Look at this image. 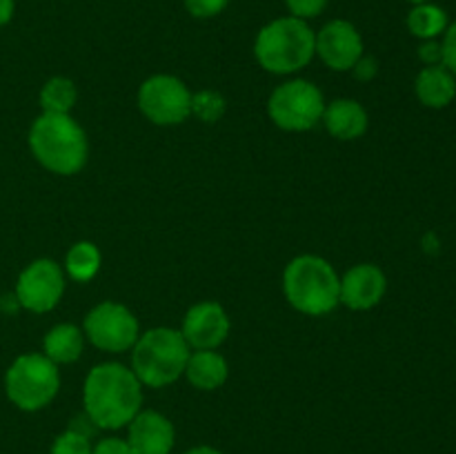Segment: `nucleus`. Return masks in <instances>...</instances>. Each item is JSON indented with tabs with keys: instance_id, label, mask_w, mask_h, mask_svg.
Returning a JSON list of instances; mask_svg holds the SVG:
<instances>
[{
	"instance_id": "6",
	"label": "nucleus",
	"mask_w": 456,
	"mask_h": 454,
	"mask_svg": "<svg viewBox=\"0 0 456 454\" xmlns=\"http://www.w3.org/2000/svg\"><path fill=\"white\" fill-rule=\"evenodd\" d=\"M58 387H61L58 365L45 354L18 356L4 374L7 399L22 412H38L47 408L56 399Z\"/></svg>"
},
{
	"instance_id": "12",
	"label": "nucleus",
	"mask_w": 456,
	"mask_h": 454,
	"mask_svg": "<svg viewBox=\"0 0 456 454\" xmlns=\"http://www.w3.org/2000/svg\"><path fill=\"white\" fill-rule=\"evenodd\" d=\"M181 334L194 350H216L230 334V316L218 303H199L185 314Z\"/></svg>"
},
{
	"instance_id": "30",
	"label": "nucleus",
	"mask_w": 456,
	"mask_h": 454,
	"mask_svg": "<svg viewBox=\"0 0 456 454\" xmlns=\"http://www.w3.org/2000/svg\"><path fill=\"white\" fill-rule=\"evenodd\" d=\"M13 12H16V3L13 0H0V27H4L12 20Z\"/></svg>"
},
{
	"instance_id": "22",
	"label": "nucleus",
	"mask_w": 456,
	"mask_h": 454,
	"mask_svg": "<svg viewBox=\"0 0 456 454\" xmlns=\"http://www.w3.org/2000/svg\"><path fill=\"white\" fill-rule=\"evenodd\" d=\"M191 114H196L205 123H216L225 114V98L212 89H203L191 96Z\"/></svg>"
},
{
	"instance_id": "5",
	"label": "nucleus",
	"mask_w": 456,
	"mask_h": 454,
	"mask_svg": "<svg viewBox=\"0 0 456 454\" xmlns=\"http://www.w3.org/2000/svg\"><path fill=\"white\" fill-rule=\"evenodd\" d=\"M190 345L178 329L156 328L141 334L132 347V372L147 387H165L185 372Z\"/></svg>"
},
{
	"instance_id": "14",
	"label": "nucleus",
	"mask_w": 456,
	"mask_h": 454,
	"mask_svg": "<svg viewBox=\"0 0 456 454\" xmlns=\"http://www.w3.org/2000/svg\"><path fill=\"white\" fill-rule=\"evenodd\" d=\"M176 441L172 421L154 409L138 412L129 421L127 443L136 454H169Z\"/></svg>"
},
{
	"instance_id": "19",
	"label": "nucleus",
	"mask_w": 456,
	"mask_h": 454,
	"mask_svg": "<svg viewBox=\"0 0 456 454\" xmlns=\"http://www.w3.org/2000/svg\"><path fill=\"white\" fill-rule=\"evenodd\" d=\"M410 34L417 36L421 40H436L439 36L445 34L450 25L448 12L435 3H421L414 4L410 9L408 18H405Z\"/></svg>"
},
{
	"instance_id": "8",
	"label": "nucleus",
	"mask_w": 456,
	"mask_h": 454,
	"mask_svg": "<svg viewBox=\"0 0 456 454\" xmlns=\"http://www.w3.org/2000/svg\"><path fill=\"white\" fill-rule=\"evenodd\" d=\"M138 107L154 125H181L191 114V93L176 76L159 74L141 85Z\"/></svg>"
},
{
	"instance_id": "4",
	"label": "nucleus",
	"mask_w": 456,
	"mask_h": 454,
	"mask_svg": "<svg viewBox=\"0 0 456 454\" xmlns=\"http://www.w3.org/2000/svg\"><path fill=\"white\" fill-rule=\"evenodd\" d=\"M283 289L289 305L307 316L330 314L341 303V279L325 258L303 254L288 263Z\"/></svg>"
},
{
	"instance_id": "28",
	"label": "nucleus",
	"mask_w": 456,
	"mask_h": 454,
	"mask_svg": "<svg viewBox=\"0 0 456 454\" xmlns=\"http://www.w3.org/2000/svg\"><path fill=\"white\" fill-rule=\"evenodd\" d=\"M92 454H136L132 450V445L123 439H116V436H110V439H102L101 443L94 448Z\"/></svg>"
},
{
	"instance_id": "29",
	"label": "nucleus",
	"mask_w": 456,
	"mask_h": 454,
	"mask_svg": "<svg viewBox=\"0 0 456 454\" xmlns=\"http://www.w3.org/2000/svg\"><path fill=\"white\" fill-rule=\"evenodd\" d=\"M352 71H354V76L359 80H372L374 76H377L379 65L372 56H361L359 61H356V65L352 67Z\"/></svg>"
},
{
	"instance_id": "21",
	"label": "nucleus",
	"mask_w": 456,
	"mask_h": 454,
	"mask_svg": "<svg viewBox=\"0 0 456 454\" xmlns=\"http://www.w3.org/2000/svg\"><path fill=\"white\" fill-rule=\"evenodd\" d=\"M76 105V85L69 78H49L40 89V107L45 114H69Z\"/></svg>"
},
{
	"instance_id": "11",
	"label": "nucleus",
	"mask_w": 456,
	"mask_h": 454,
	"mask_svg": "<svg viewBox=\"0 0 456 454\" xmlns=\"http://www.w3.org/2000/svg\"><path fill=\"white\" fill-rule=\"evenodd\" d=\"M316 53L334 71H350L363 56V38L350 20L325 22L316 34Z\"/></svg>"
},
{
	"instance_id": "25",
	"label": "nucleus",
	"mask_w": 456,
	"mask_h": 454,
	"mask_svg": "<svg viewBox=\"0 0 456 454\" xmlns=\"http://www.w3.org/2000/svg\"><path fill=\"white\" fill-rule=\"evenodd\" d=\"M183 3H185L187 13L199 20H208V18L218 16L230 4V0H183Z\"/></svg>"
},
{
	"instance_id": "24",
	"label": "nucleus",
	"mask_w": 456,
	"mask_h": 454,
	"mask_svg": "<svg viewBox=\"0 0 456 454\" xmlns=\"http://www.w3.org/2000/svg\"><path fill=\"white\" fill-rule=\"evenodd\" d=\"M330 0H285L288 4V12L289 16L294 18H301V20H310V18L321 16L328 7Z\"/></svg>"
},
{
	"instance_id": "23",
	"label": "nucleus",
	"mask_w": 456,
	"mask_h": 454,
	"mask_svg": "<svg viewBox=\"0 0 456 454\" xmlns=\"http://www.w3.org/2000/svg\"><path fill=\"white\" fill-rule=\"evenodd\" d=\"M94 448L89 443V436L78 430H67L56 436L49 454H92Z\"/></svg>"
},
{
	"instance_id": "32",
	"label": "nucleus",
	"mask_w": 456,
	"mask_h": 454,
	"mask_svg": "<svg viewBox=\"0 0 456 454\" xmlns=\"http://www.w3.org/2000/svg\"><path fill=\"white\" fill-rule=\"evenodd\" d=\"M408 3H412V4H421V3H432V0H408Z\"/></svg>"
},
{
	"instance_id": "17",
	"label": "nucleus",
	"mask_w": 456,
	"mask_h": 454,
	"mask_svg": "<svg viewBox=\"0 0 456 454\" xmlns=\"http://www.w3.org/2000/svg\"><path fill=\"white\" fill-rule=\"evenodd\" d=\"M187 381L196 387V390L212 392L218 390L223 383L227 381V374H230V368H227L225 356H221L214 350H196L194 354H190L185 365Z\"/></svg>"
},
{
	"instance_id": "18",
	"label": "nucleus",
	"mask_w": 456,
	"mask_h": 454,
	"mask_svg": "<svg viewBox=\"0 0 456 454\" xmlns=\"http://www.w3.org/2000/svg\"><path fill=\"white\" fill-rule=\"evenodd\" d=\"M85 347L83 329L71 323H61L45 334L43 352L53 363H74L80 359Z\"/></svg>"
},
{
	"instance_id": "2",
	"label": "nucleus",
	"mask_w": 456,
	"mask_h": 454,
	"mask_svg": "<svg viewBox=\"0 0 456 454\" xmlns=\"http://www.w3.org/2000/svg\"><path fill=\"white\" fill-rule=\"evenodd\" d=\"M34 158L52 174L71 176L87 163V134L69 114H40L29 129Z\"/></svg>"
},
{
	"instance_id": "15",
	"label": "nucleus",
	"mask_w": 456,
	"mask_h": 454,
	"mask_svg": "<svg viewBox=\"0 0 456 454\" xmlns=\"http://www.w3.org/2000/svg\"><path fill=\"white\" fill-rule=\"evenodd\" d=\"M321 120L325 123V129L338 141H354L368 132V111L352 98H338L325 105Z\"/></svg>"
},
{
	"instance_id": "10",
	"label": "nucleus",
	"mask_w": 456,
	"mask_h": 454,
	"mask_svg": "<svg viewBox=\"0 0 456 454\" xmlns=\"http://www.w3.org/2000/svg\"><path fill=\"white\" fill-rule=\"evenodd\" d=\"M65 292V274L52 258H38L20 272L16 280V298L22 310L45 314L58 305Z\"/></svg>"
},
{
	"instance_id": "13",
	"label": "nucleus",
	"mask_w": 456,
	"mask_h": 454,
	"mask_svg": "<svg viewBox=\"0 0 456 454\" xmlns=\"http://www.w3.org/2000/svg\"><path fill=\"white\" fill-rule=\"evenodd\" d=\"M386 289L387 279L381 267L372 263H361L347 270V274L341 279V303L350 310H370L381 303Z\"/></svg>"
},
{
	"instance_id": "27",
	"label": "nucleus",
	"mask_w": 456,
	"mask_h": 454,
	"mask_svg": "<svg viewBox=\"0 0 456 454\" xmlns=\"http://www.w3.org/2000/svg\"><path fill=\"white\" fill-rule=\"evenodd\" d=\"M419 58L426 62V67L444 65V49H441L439 40H423V45L419 47Z\"/></svg>"
},
{
	"instance_id": "7",
	"label": "nucleus",
	"mask_w": 456,
	"mask_h": 454,
	"mask_svg": "<svg viewBox=\"0 0 456 454\" xmlns=\"http://www.w3.org/2000/svg\"><path fill=\"white\" fill-rule=\"evenodd\" d=\"M270 118L285 132H307L325 111L323 93L310 80H288L272 92L267 102Z\"/></svg>"
},
{
	"instance_id": "1",
	"label": "nucleus",
	"mask_w": 456,
	"mask_h": 454,
	"mask_svg": "<svg viewBox=\"0 0 456 454\" xmlns=\"http://www.w3.org/2000/svg\"><path fill=\"white\" fill-rule=\"evenodd\" d=\"M87 418L102 430L129 426L141 412L142 383L136 374L120 363H102L89 369L83 387Z\"/></svg>"
},
{
	"instance_id": "9",
	"label": "nucleus",
	"mask_w": 456,
	"mask_h": 454,
	"mask_svg": "<svg viewBox=\"0 0 456 454\" xmlns=\"http://www.w3.org/2000/svg\"><path fill=\"white\" fill-rule=\"evenodd\" d=\"M85 336L102 352L132 350L138 341V319L120 303H101L85 316Z\"/></svg>"
},
{
	"instance_id": "16",
	"label": "nucleus",
	"mask_w": 456,
	"mask_h": 454,
	"mask_svg": "<svg viewBox=\"0 0 456 454\" xmlns=\"http://www.w3.org/2000/svg\"><path fill=\"white\" fill-rule=\"evenodd\" d=\"M414 92L426 107L444 109L456 98V76L444 65L423 67L414 83Z\"/></svg>"
},
{
	"instance_id": "3",
	"label": "nucleus",
	"mask_w": 456,
	"mask_h": 454,
	"mask_svg": "<svg viewBox=\"0 0 456 454\" xmlns=\"http://www.w3.org/2000/svg\"><path fill=\"white\" fill-rule=\"evenodd\" d=\"M254 56L270 74H294L316 56V34L301 18H276L258 31Z\"/></svg>"
},
{
	"instance_id": "31",
	"label": "nucleus",
	"mask_w": 456,
	"mask_h": 454,
	"mask_svg": "<svg viewBox=\"0 0 456 454\" xmlns=\"http://www.w3.org/2000/svg\"><path fill=\"white\" fill-rule=\"evenodd\" d=\"M185 454H223V452H218L216 448H209V445H199V448L187 450Z\"/></svg>"
},
{
	"instance_id": "20",
	"label": "nucleus",
	"mask_w": 456,
	"mask_h": 454,
	"mask_svg": "<svg viewBox=\"0 0 456 454\" xmlns=\"http://www.w3.org/2000/svg\"><path fill=\"white\" fill-rule=\"evenodd\" d=\"M65 267L71 279L78 283H87L101 270V249L89 240H80V243L71 245L67 252Z\"/></svg>"
},
{
	"instance_id": "26",
	"label": "nucleus",
	"mask_w": 456,
	"mask_h": 454,
	"mask_svg": "<svg viewBox=\"0 0 456 454\" xmlns=\"http://www.w3.org/2000/svg\"><path fill=\"white\" fill-rule=\"evenodd\" d=\"M441 49H444V67L456 76V20L450 22L448 29H445Z\"/></svg>"
}]
</instances>
